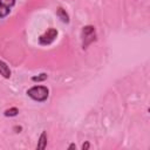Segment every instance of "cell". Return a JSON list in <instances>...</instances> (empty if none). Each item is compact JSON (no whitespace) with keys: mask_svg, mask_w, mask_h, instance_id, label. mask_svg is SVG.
<instances>
[{"mask_svg":"<svg viewBox=\"0 0 150 150\" xmlns=\"http://www.w3.org/2000/svg\"><path fill=\"white\" fill-rule=\"evenodd\" d=\"M81 39H82V49L86 50L88 49V47L95 42L97 40V35H96V29L94 26L91 25H87L82 28L81 30Z\"/></svg>","mask_w":150,"mask_h":150,"instance_id":"cell-1","label":"cell"},{"mask_svg":"<svg viewBox=\"0 0 150 150\" xmlns=\"http://www.w3.org/2000/svg\"><path fill=\"white\" fill-rule=\"evenodd\" d=\"M27 95L36 102H45L49 96V89L46 86H33L27 90Z\"/></svg>","mask_w":150,"mask_h":150,"instance_id":"cell-2","label":"cell"},{"mask_svg":"<svg viewBox=\"0 0 150 150\" xmlns=\"http://www.w3.org/2000/svg\"><path fill=\"white\" fill-rule=\"evenodd\" d=\"M57 34H59L57 29H55V28H49V29H47L42 35L39 36V43H40L41 46H49L50 43H53V42L56 40Z\"/></svg>","mask_w":150,"mask_h":150,"instance_id":"cell-3","label":"cell"},{"mask_svg":"<svg viewBox=\"0 0 150 150\" xmlns=\"http://www.w3.org/2000/svg\"><path fill=\"white\" fill-rule=\"evenodd\" d=\"M16 0H0V19H5L14 7Z\"/></svg>","mask_w":150,"mask_h":150,"instance_id":"cell-4","label":"cell"},{"mask_svg":"<svg viewBox=\"0 0 150 150\" xmlns=\"http://www.w3.org/2000/svg\"><path fill=\"white\" fill-rule=\"evenodd\" d=\"M0 75L4 77V79H9L11 75H12V71L9 69V67L7 66V63L2 60H0Z\"/></svg>","mask_w":150,"mask_h":150,"instance_id":"cell-5","label":"cell"},{"mask_svg":"<svg viewBox=\"0 0 150 150\" xmlns=\"http://www.w3.org/2000/svg\"><path fill=\"white\" fill-rule=\"evenodd\" d=\"M46 146H47V132L42 131L40 137H39V141H38V144H36V149L43 150V149H46Z\"/></svg>","mask_w":150,"mask_h":150,"instance_id":"cell-6","label":"cell"},{"mask_svg":"<svg viewBox=\"0 0 150 150\" xmlns=\"http://www.w3.org/2000/svg\"><path fill=\"white\" fill-rule=\"evenodd\" d=\"M56 15L59 16V19H61V21L62 22H64V23H69V15H68V13L66 12V9H63L62 7H59L57 9H56Z\"/></svg>","mask_w":150,"mask_h":150,"instance_id":"cell-7","label":"cell"},{"mask_svg":"<svg viewBox=\"0 0 150 150\" xmlns=\"http://www.w3.org/2000/svg\"><path fill=\"white\" fill-rule=\"evenodd\" d=\"M18 114H19V109H18L16 107H12V108L6 109V110L4 111V115H5L6 117H14V116H16Z\"/></svg>","mask_w":150,"mask_h":150,"instance_id":"cell-8","label":"cell"},{"mask_svg":"<svg viewBox=\"0 0 150 150\" xmlns=\"http://www.w3.org/2000/svg\"><path fill=\"white\" fill-rule=\"evenodd\" d=\"M47 77H48V75H47L46 73H41V74H39V75L32 76V81H33V82H43V81L47 80Z\"/></svg>","mask_w":150,"mask_h":150,"instance_id":"cell-9","label":"cell"},{"mask_svg":"<svg viewBox=\"0 0 150 150\" xmlns=\"http://www.w3.org/2000/svg\"><path fill=\"white\" fill-rule=\"evenodd\" d=\"M90 148V143L89 142H84L83 144H82V150H87V149H89Z\"/></svg>","mask_w":150,"mask_h":150,"instance_id":"cell-10","label":"cell"},{"mask_svg":"<svg viewBox=\"0 0 150 150\" xmlns=\"http://www.w3.org/2000/svg\"><path fill=\"white\" fill-rule=\"evenodd\" d=\"M13 129L15 130V132H20V131L22 130V128H21V127H18V125H16V127H14Z\"/></svg>","mask_w":150,"mask_h":150,"instance_id":"cell-11","label":"cell"},{"mask_svg":"<svg viewBox=\"0 0 150 150\" xmlns=\"http://www.w3.org/2000/svg\"><path fill=\"white\" fill-rule=\"evenodd\" d=\"M71 149H76V144H74V143H71L69 146H68V150H71Z\"/></svg>","mask_w":150,"mask_h":150,"instance_id":"cell-12","label":"cell"}]
</instances>
